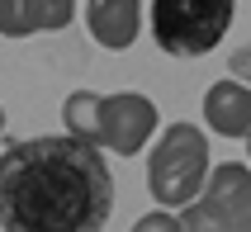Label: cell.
Segmentation results:
<instances>
[{
    "instance_id": "cell-1",
    "label": "cell",
    "mask_w": 251,
    "mask_h": 232,
    "mask_svg": "<svg viewBox=\"0 0 251 232\" xmlns=\"http://www.w3.org/2000/svg\"><path fill=\"white\" fill-rule=\"evenodd\" d=\"M114 176L85 137H24L0 152L5 232H95L109 223Z\"/></svg>"
},
{
    "instance_id": "cell-12",
    "label": "cell",
    "mask_w": 251,
    "mask_h": 232,
    "mask_svg": "<svg viewBox=\"0 0 251 232\" xmlns=\"http://www.w3.org/2000/svg\"><path fill=\"white\" fill-rule=\"evenodd\" d=\"M247 147H251V133H247Z\"/></svg>"
},
{
    "instance_id": "cell-2",
    "label": "cell",
    "mask_w": 251,
    "mask_h": 232,
    "mask_svg": "<svg viewBox=\"0 0 251 232\" xmlns=\"http://www.w3.org/2000/svg\"><path fill=\"white\" fill-rule=\"evenodd\" d=\"M62 123H67V133L85 137L95 147H109L119 156H138L147 147V137L156 133V104L138 90H124V95L76 90L62 104Z\"/></svg>"
},
{
    "instance_id": "cell-7",
    "label": "cell",
    "mask_w": 251,
    "mask_h": 232,
    "mask_svg": "<svg viewBox=\"0 0 251 232\" xmlns=\"http://www.w3.org/2000/svg\"><path fill=\"white\" fill-rule=\"evenodd\" d=\"M204 119L223 137H247L251 133V90L237 81H213L204 95Z\"/></svg>"
},
{
    "instance_id": "cell-8",
    "label": "cell",
    "mask_w": 251,
    "mask_h": 232,
    "mask_svg": "<svg viewBox=\"0 0 251 232\" xmlns=\"http://www.w3.org/2000/svg\"><path fill=\"white\" fill-rule=\"evenodd\" d=\"M76 19V0H24V28L28 33H57V28H67Z\"/></svg>"
},
{
    "instance_id": "cell-3",
    "label": "cell",
    "mask_w": 251,
    "mask_h": 232,
    "mask_svg": "<svg viewBox=\"0 0 251 232\" xmlns=\"http://www.w3.org/2000/svg\"><path fill=\"white\" fill-rule=\"evenodd\" d=\"M209 185V137L195 123H171L147 161V190L161 208L195 204Z\"/></svg>"
},
{
    "instance_id": "cell-11",
    "label": "cell",
    "mask_w": 251,
    "mask_h": 232,
    "mask_svg": "<svg viewBox=\"0 0 251 232\" xmlns=\"http://www.w3.org/2000/svg\"><path fill=\"white\" fill-rule=\"evenodd\" d=\"M0 133H5V109H0Z\"/></svg>"
},
{
    "instance_id": "cell-9",
    "label": "cell",
    "mask_w": 251,
    "mask_h": 232,
    "mask_svg": "<svg viewBox=\"0 0 251 232\" xmlns=\"http://www.w3.org/2000/svg\"><path fill=\"white\" fill-rule=\"evenodd\" d=\"M0 33L10 38H24V0H0Z\"/></svg>"
},
{
    "instance_id": "cell-10",
    "label": "cell",
    "mask_w": 251,
    "mask_h": 232,
    "mask_svg": "<svg viewBox=\"0 0 251 232\" xmlns=\"http://www.w3.org/2000/svg\"><path fill=\"white\" fill-rule=\"evenodd\" d=\"M152 228H180V218H166V213H152V218H142L138 232H152Z\"/></svg>"
},
{
    "instance_id": "cell-5",
    "label": "cell",
    "mask_w": 251,
    "mask_h": 232,
    "mask_svg": "<svg viewBox=\"0 0 251 232\" xmlns=\"http://www.w3.org/2000/svg\"><path fill=\"white\" fill-rule=\"evenodd\" d=\"M180 228H251V171L237 161L209 171V185L185 204Z\"/></svg>"
},
{
    "instance_id": "cell-4",
    "label": "cell",
    "mask_w": 251,
    "mask_h": 232,
    "mask_svg": "<svg viewBox=\"0 0 251 232\" xmlns=\"http://www.w3.org/2000/svg\"><path fill=\"white\" fill-rule=\"evenodd\" d=\"M237 0H152V38L166 57H204L227 38Z\"/></svg>"
},
{
    "instance_id": "cell-6",
    "label": "cell",
    "mask_w": 251,
    "mask_h": 232,
    "mask_svg": "<svg viewBox=\"0 0 251 232\" xmlns=\"http://www.w3.org/2000/svg\"><path fill=\"white\" fill-rule=\"evenodd\" d=\"M85 24H90V38L100 48H133L142 28V5L138 0H85Z\"/></svg>"
}]
</instances>
